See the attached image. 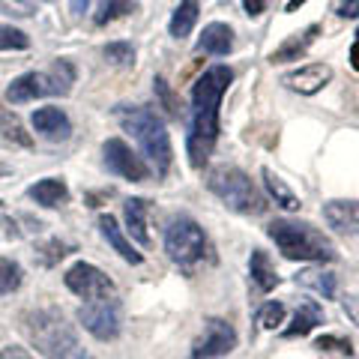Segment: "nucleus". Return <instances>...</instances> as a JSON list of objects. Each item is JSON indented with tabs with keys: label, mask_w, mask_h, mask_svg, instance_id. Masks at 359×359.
I'll list each match as a JSON object with an SVG mask.
<instances>
[{
	"label": "nucleus",
	"mask_w": 359,
	"mask_h": 359,
	"mask_svg": "<svg viewBox=\"0 0 359 359\" xmlns=\"http://www.w3.org/2000/svg\"><path fill=\"white\" fill-rule=\"evenodd\" d=\"M105 60L108 63H117V66H129V63H135V48L129 42H108L105 45Z\"/></svg>",
	"instance_id": "31"
},
{
	"label": "nucleus",
	"mask_w": 359,
	"mask_h": 359,
	"mask_svg": "<svg viewBox=\"0 0 359 359\" xmlns=\"http://www.w3.org/2000/svg\"><path fill=\"white\" fill-rule=\"evenodd\" d=\"M165 252L177 266L195 269L198 264H204L210 257V240L195 219L177 216L165 228Z\"/></svg>",
	"instance_id": "6"
},
{
	"label": "nucleus",
	"mask_w": 359,
	"mask_h": 359,
	"mask_svg": "<svg viewBox=\"0 0 359 359\" xmlns=\"http://www.w3.org/2000/svg\"><path fill=\"white\" fill-rule=\"evenodd\" d=\"M266 237L276 243V249L282 252L287 261H309V264L339 261L335 243L309 222L276 219V222L266 224Z\"/></svg>",
	"instance_id": "2"
},
{
	"label": "nucleus",
	"mask_w": 359,
	"mask_h": 359,
	"mask_svg": "<svg viewBox=\"0 0 359 359\" xmlns=\"http://www.w3.org/2000/svg\"><path fill=\"white\" fill-rule=\"evenodd\" d=\"M318 351H335V353H344V356H351L353 353V347H351V341H344V339H339V335H323V339H318Z\"/></svg>",
	"instance_id": "33"
},
{
	"label": "nucleus",
	"mask_w": 359,
	"mask_h": 359,
	"mask_svg": "<svg viewBox=\"0 0 359 359\" xmlns=\"http://www.w3.org/2000/svg\"><path fill=\"white\" fill-rule=\"evenodd\" d=\"M320 36V25H309L306 30L294 33V36H287L278 48L269 54V63H290V60H299L302 54H306L314 42Z\"/></svg>",
	"instance_id": "15"
},
{
	"label": "nucleus",
	"mask_w": 359,
	"mask_h": 359,
	"mask_svg": "<svg viewBox=\"0 0 359 359\" xmlns=\"http://www.w3.org/2000/svg\"><path fill=\"white\" fill-rule=\"evenodd\" d=\"M294 282L299 287L311 290V294L323 297V299H332L335 297V287H339V282H335V276L330 273V269H302Z\"/></svg>",
	"instance_id": "23"
},
{
	"label": "nucleus",
	"mask_w": 359,
	"mask_h": 359,
	"mask_svg": "<svg viewBox=\"0 0 359 359\" xmlns=\"http://www.w3.org/2000/svg\"><path fill=\"white\" fill-rule=\"evenodd\" d=\"M0 132H4V138H6L9 144H18V147H33V138L25 132L21 120H18L9 108L0 111Z\"/></svg>",
	"instance_id": "25"
},
{
	"label": "nucleus",
	"mask_w": 359,
	"mask_h": 359,
	"mask_svg": "<svg viewBox=\"0 0 359 359\" xmlns=\"http://www.w3.org/2000/svg\"><path fill=\"white\" fill-rule=\"evenodd\" d=\"M135 9V0H99V9H96V25H108L120 15H126Z\"/></svg>",
	"instance_id": "28"
},
{
	"label": "nucleus",
	"mask_w": 359,
	"mask_h": 359,
	"mask_svg": "<svg viewBox=\"0 0 359 359\" xmlns=\"http://www.w3.org/2000/svg\"><path fill=\"white\" fill-rule=\"evenodd\" d=\"M78 323L99 341H114L120 335V302L114 297L105 299H87L81 309H78Z\"/></svg>",
	"instance_id": "7"
},
{
	"label": "nucleus",
	"mask_w": 359,
	"mask_h": 359,
	"mask_svg": "<svg viewBox=\"0 0 359 359\" xmlns=\"http://www.w3.org/2000/svg\"><path fill=\"white\" fill-rule=\"evenodd\" d=\"M30 48V36L13 25H0V51H25Z\"/></svg>",
	"instance_id": "29"
},
{
	"label": "nucleus",
	"mask_w": 359,
	"mask_h": 359,
	"mask_svg": "<svg viewBox=\"0 0 359 359\" xmlns=\"http://www.w3.org/2000/svg\"><path fill=\"white\" fill-rule=\"evenodd\" d=\"M63 282H66V287H69L75 297H81L84 302L87 299H105V297H114L117 294L114 282H111V278L99 266L87 264V261L72 264L69 269H66Z\"/></svg>",
	"instance_id": "9"
},
{
	"label": "nucleus",
	"mask_w": 359,
	"mask_h": 359,
	"mask_svg": "<svg viewBox=\"0 0 359 359\" xmlns=\"http://www.w3.org/2000/svg\"><path fill=\"white\" fill-rule=\"evenodd\" d=\"M25 330L30 335L33 347L48 359H93L81 347V341H78L75 330L66 323V318L54 309H42V311L27 314Z\"/></svg>",
	"instance_id": "4"
},
{
	"label": "nucleus",
	"mask_w": 359,
	"mask_h": 359,
	"mask_svg": "<svg viewBox=\"0 0 359 359\" xmlns=\"http://www.w3.org/2000/svg\"><path fill=\"white\" fill-rule=\"evenodd\" d=\"M231 81H233L231 66L219 63V66H210L192 87V114H189V135H186V150H189L192 168H204L212 147H216L219 105Z\"/></svg>",
	"instance_id": "1"
},
{
	"label": "nucleus",
	"mask_w": 359,
	"mask_h": 359,
	"mask_svg": "<svg viewBox=\"0 0 359 359\" xmlns=\"http://www.w3.org/2000/svg\"><path fill=\"white\" fill-rule=\"evenodd\" d=\"M323 219L339 233L359 237V201H330L323 204Z\"/></svg>",
	"instance_id": "14"
},
{
	"label": "nucleus",
	"mask_w": 359,
	"mask_h": 359,
	"mask_svg": "<svg viewBox=\"0 0 359 359\" xmlns=\"http://www.w3.org/2000/svg\"><path fill=\"white\" fill-rule=\"evenodd\" d=\"M102 156H105L108 171L123 177V180H129V183H144V180L150 177V165L144 162L123 138H108L102 144Z\"/></svg>",
	"instance_id": "10"
},
{
	"label": "nucleus",
	"mask_w": 359,
	"mask_h": 359,
	"mask_svg": "<svg viewBox=\"0 0 359 359\" xmlns=\"http://www.w3.org/2000/svg\"><path fill=\"white\" fill-rule=\"evenodd\" d=\"M249 276H252V285L261 290V294H269V290H276V285H278V273H276V266H273V261H269V255L264 249L252 252Z\"/></svg>",
	"instance_id": "21"
},
{
	"label": "nucleus",
	"mask_w": 359,
	"mask_h": 359,
	"mask_svg": "<svg viewBox=\"0 0 359 359\" xmlns=\"http://www.w3.org/2000/svg\"><path fill=\"white\" fill-rule=\"evenodd\" d=\"M156 96H159V102H162V108L168 111V117H180V102H177V96L171 93V87H168V81L165 78H156Z\"/></svg>",
	"instance_id": "32"
},
{
	"label": "nucleus",
	"mask_w": 359,
	"mask_h": 359,
	"mask_svg": "<svg viewBox=\"0 0 359 359\" xmlns=\"http://www.w3.org/2000/svg\"><path fill=\"white\" fill-rule=\"evenodd\" d=\"M207 189L224 207L240 212V216H261V212H266V198L252 183V177L243 174L240 168H231V165L212 168L207 174Z\"/></svg>",
	"instance_id": "5"
},
{
	"label": "nucleus",
	"mask_w": 359,
	"mask_h": 359,
	"mask_svg": "<svg viewBox=\"0 0 359 359\" xmlns=\"http://www.w3.org/2000/svg\"><path fill=\"white\" fill-rule=\"evenodd\" d=\"M285 314H287V309H285V302H266V306L257 311V323H261L264 330H278L285 323Z\"/></svg>",
	"instance_id": "30"
},
{
	"label": "nucleus",
	"mask_w": 359,
	"mask_h": 359,
	"mask_svg": "<svg viewBox=\"0 0 359 359\" xmlns=\"http://www.w3.org/2000/svg\"><path fill=\"white\" fill-rule=\"evenodd\" d=\"M147 212L150 201L144 198H129L123 204V219H126V231L132 240H138L141 245H150V231H147Z\"/></svg>",
	"instance_id": "17"
},
{
	"label": "nucleus",
	"mask_w": 359,
	"mask_h": 359,
	"mask_svg": "<svg viewBox=\"0 0 359 359\" xmlns=\"http://www.w3.org/2000/svg\"><path fill=\"white\" fill-rule=\"evenodd\" d=\"M351 66L359 72V30H356V42H353V48H351Z\"/></svg>",
	"instance_id": "38"
},
{
	"label": "nucleus",
	"mask_w": 359,
	"mask_h": 359,
	"mask_svg": "<svg viewBox=\"0 0 359 359\" xmlns=\"http://www.w3.org/2000/svg\"><path fill=\"white\" fill-rule=\"evenodd\" d=\"M99 233H102V237L108 240V245L123 257V261H129V264H141V261H144L141 252H135V245L129 243L126 233H123V228L117 224L114 216H108V212H102V216H99Z\"/></svg>",
	"instance_id": "16"
},
{
	"label": "nucleus",
	"mask_w": 359,
	"mask_h": 359,
	"mask_svg": "<svg viewBox=\"0 0 359 359\" xmlns=\"http://www.w3.org/2000/svg\"><path fill=\"white\" fill-rule=\"evenodd\" d=\"M198 15H201L198 0H180V6L174 9L171 21H168V30H171V36L174 39L189 36V33L195 30V25H198Z\"/></svg>",
	"instance_id": "24"
},
{
	"label": "nucleus",
	"mask_w": 359,
	"mask_h": 359,
	"mask_svg": "<svg viewBox=\"0 0 359 359\" xmlns=\"http://www.w3.org/2000/svg\"><path fill=\"white\" fill-rule=\"evenodd\" d=\"M0 359H33L25 347H18V344H9V347H4L0 351Z\"/></svg>",
	"instance_id": "37"
},
{
	"label": "nucleus",
	"mask_w": 359,
	"mask_h": 359,
	"mask_svg": "<svg viewBox=\"0 0 359 359\" xmlns=\"http://www.w3.org/2000/svg\"><path fill=\"white\" fill-rule=\"evenodd\" d=\"M45 75H48V81H51V87H54V96L72 93V84H75V66H72L69 60H57Z\"/></svg>",
	"instance_id": "26"
},
{
	"label": "nucleus",
	"mask_w": 359,
	"mask_h": 359,
	"mask_svg": "<svg viewBox=\"0 0 359 359\" xmlns=\"http://www.w3.org/2000/svg\"><path fill=\"white\" fill-rule=\"evenodd\" d=\"M323 323V309L318 306V302H302V306L297 309L294 320H290V327L282 330L285 339H302V335H309L314 327H320Z\"/></svg>",
	"instance_id": "20"
},
{
	"label": "nucleus",
	"mask_w": 359,
	"mask_h": 359,
	"mask_svg": "<svg viewBox=\"0 0 359 359\" xmlns=\"http://www.w3.org/2000/svg\"><path fill=\"white\" fill-rule=\"evenodd\" d=\"M21 282H25V269H21V264H15L13 257H0V297L18 290Z\"/></svg>",
	"instance_id": "27"
},
{
	"label": "nucleus",
	"mask_w": 359,
	"mask_h": 359,
	"mask_svg": "<svg viewBox=\"0 0 359 359\" xmlns=\"http://www.w3.org/2000/svg\"><path fill=\"white\" fill-rule=\"evenodd\" d=\"M330 81H332V66H327V63H306V66H299V69L287 72L282 78V84L287 90H294V93H299V96L320 93Z\"/></svg>",
	"instance_id": "11"
},
{
	"label": "nucleus",
	"mask_w": 359,
	"mask_h": 359,
	"mask_svg": "<svg viewBox=\"0 0 359 359\" xmlns=\"http://www.w3.org/2000/svg\"><path fill=\"white\" fill-rule=\"evenodd\" d=\"M42 96H54V87H51L45 72H25L6 87V99L13 105L36 102V99H42Z\"/></svg>",
	"instance_id": "12"
},
{
	"label": "nucleus",
	"mask_w": 359,
	"mask_h": 359,
	"mask_svg": "<svg viewBox=\"0 0 359 359\" xmlns=\"http://www.w3.org/2000/svg\"><path fill=\"white\" fill-rule=\"evenodd\" d=\"M261 174H264V186H266L269 198H273V201H276V204L282 207V210H287V212H297V210L302 207V201H299L294 192H290V186H287L285 180L273 171V168H264Z\"/></svg>",
	"instance_id": "22"
},
{
	"label": "nucleus",
	"mask_w": 359,
	"mask_h": 359,
	"mask_svg": "<svg viewBox=\"0 0 359 359\" xmlns=\"http://www.w3.org/2000/svg\"><path fill=\"white\" fill-rule=\"evenodd\" d=\"M27 195L36 201L39 207L54 210V207H60V204L69 201V186H66L60 177H45V180H39V183H33L27 189Z\"/></svg>",
	"instance_id": "19"
},
{
	"label": "nucleus",
	"mask_w": 359,
	"mask_h": 359,
	"mask_svg": "<svg viewBox=\"0 0 359 359\" xmlns=\"http://www.w3.org/2000/svg\"><path fill=\"white\" fill-rule=\"evenodd\" d=\"M332 9L339 18H359V0H335Z\"/></svg>",
	"instance_id": "34"
},
{
	"label": "nucleus",
	"mask_w": 359,
	"mask_h": 359,
	"mask_svg": "<svg viewBox=\"0 0 359 359\" xmlns=\"http://www.w3.org/2000/svg\"><path fill=\"white\" fill-rule=\"evenodd\" d=\"M237 347V330L224 318H207L204 332L195 339L189 359H224Z\"/></svg>",
	"instance_id": "8"
},
{
	"label": "nucleus",
	"mask_w": 359,
	"mask_h": 359,
	"mask_svg": "<svg viewBox=\"0 0 359 359\" xmlns=\"http://www.w3.org/2000/svg\"><path fill=\"white\" fill-rule=\"evenodd\" d=\"M341 311L351 318V323H356V327H359V294H347L341 299Z\"/></svg>",
	"instance_id": "35"
},
{
	"label": "nucleus",
	"mask_w": 359,
	"mask_h": 359,
	"mask_svg": "<svg viewBox=\"0 0 359 359\" xmlns=\"http://www.w3.org/2000/svg\"><path fill=\"white\" fill-rule=\"evenodd\" d=\"M198 51L204 54H216V57H224V54L233 51V30L228 25H222V21H210L204 27L198 39Z\"/></svg>",
	"instance_id": "18"
},
{
	"label": "nucleus",
	"mask_w": 359,
	"mask_h": 359,
	"mask_svg": "<svg viewBox=\"0 0 359 359\" xmlns=\"http://www.w3.org/2000/svg\"><path fill=\"white\" fill-rule=\"evenodd\" d=\"M120 123L135 141L138 147L144 150V156L150 159V165L156 168V174L165 177L171 171V162H174V150H171V135H168L162 117H156L150 108H141V105H123L120 111Z\"/></svg>",
	"instance_id": "3"
},
{
	"label": "nucleus",
	"mask_w": 359,
	"mask_h": 359,
	"mask_svg": "<svg viewBox=\"0 0 359 359\" xmlns=\"http://www.w3.org/2000/svg\"><path fill=\"white\" fill-rule=\"evenodd\" d=\"M9 174V165H0V177H6Z\"/></svg>",
	"instance_id": "41"
},
{
	"label": "nucleus",
	"mask_w": 359,
	"mask_h": 359,
	"mask_svg": "<svg viewBox=\"0 0 359 359\" xmlns=\"http://www.w3.org/2000/svg\"><path fill=\"white\" fill-rule=\"evenodd\" d=\"M33 129H36L39 135H45L48 141H66L72 135V123L69 117L63 114L60 108H54V105H45V108H36L33 111Z\"/></svg>",
	"instance_id": "13"
},
{
	"label": "nucleus",
	"mask_w": 359,
	"mask_h": 359,
	"mask_svg": "<svg viewBox=\"0 0 359 359\" xmlns=\"http://www.w3.org/2000/svg\"><path fill=\"white\" fill-rule=\"evenodd\" d=\"M302 4H306V0H290V4H287V13H294V9H299Z\"/></svg>",
	"instance_id": "40"
},
{
	"label": "nucleus",
	"mask_w": 359,
	"mask_h": 359,
	"mask_svg": "<svg viewBox=\"0 0 359 359\" xmlns=\"http://www.w3.org/2000/svg\"><path fill=\"white\" fill-rule=\"evenodd\" d=\"M243 9H245V15L249 18H257V15H264L266 0H243Z\"/></svg>",
	"instance_id": "36"
},
{
	"label": "nucleus",
	"mask_w": 359,
	"mask_h": 359,
	"mask_svg": "<svg viewBox=\"0 0 359 359\" xmlns=\"http://www.w3.org/2000/svg\"><path fill=\"white\" fill-rule=\"evenodd\" d=\"M87 4H90V0H72V13L75 15H84L87 13Z\"/></svg>",
	"instance_id": "39"
}]
</instances>
